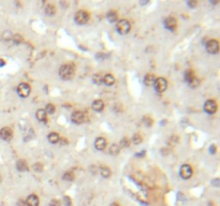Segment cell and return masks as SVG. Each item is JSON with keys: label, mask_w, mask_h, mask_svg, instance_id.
I'll return each mask as SVG.
<instances>
[{"label": "cell", "mask_w": 220, "mask_h": 206, "mask_svg": "<svg viewBox=\"0 0 220 206\" xmlns=\"http://www.w3.org/2000/svg\"><path fill=\"white\" fill-rule=\"evenodd\" d=\"M16 169L18 170L19 172L27 171V170H28V166H27L26 161H24V160H18L17 163H16Z\"/></svg>", "instance_id": "18"}, {"label": "cell", "mask_w": 220, "mask_h": 206, "mask_svg": "<svg viewBox=\"0 0 220 206\" xmlns=\"http://www.w3.org/2000/svg\"><path fill=\"white\" fill-rule=\"evenodd\" d=\"M54 112H55V106H54L53 104H47L46 105V109H45V113L46 114H54Z\"/></svg>", "instance_id": "28"}, {"label": "cell", "mask_w": 220, "mask_h": 206, "mask_svg": "<svg viewBox=\"0 0 220 206\" xmlns=\"http://www.w3.org/2000/svg\"><path fill=\"white\" fill-rule=\"evenodd\" d=\"M17 206H27V205L26 202H24L23 200H19L18 202H17Z\"/></svg>", "instance_id": "38"}, {"label": "cell", "mask_w": 220, "mask_h": 206, "mask_svg": "<svg viewBox=\"0 0 220 206\" xmlns=\"http://www.w3.org/2000/svg\"><path fill=\"white\" fill-rule=\"evenodd\" d=\"M204 111L208 114H214L217 111V104L214 100H207L204 104Z\"/></svg>", "instance_id": "9"}, {"label": "cell", "mask_w": 220, "mask_h": 206, "mask_svg": "<svg viewBox=\"0 0 220 206\" xmlns=\"http://www.w3.org/2000/svg\"><path fill=\"white\" fill-rule=\"evenodd\" d=\"M47 139H49V141L52 144H56V143H58L59 141H60V139H59V135L57 134V133H55V132H53V133H49V136H47Z\"/></svg>", "instance_id": "21"}, {"label": "cell", "mask_w": 220, "mask_h": 206, "mask_svg": "<svg viewBox=\"0 0 220 206\" xmlns=\"http://www.w3.org/2000/svg\"><path fill=\"white\" fill-rule=\"evenodd\" d=\"M101 175H102L104 178H107V177H110L111 176V170L109 169V168H106V166H103V168H101Z\"/></svg>", "instance_id": "24"}, {"label": "cell", "mask_w": 220, "mask_h": 206, "mask_svg": "<svg viewBox=\"0 0 220 206\" xmlns=\"http://www.w3.org/2000/svg\"><path fill=\"white\" fill-rule=\"evenodd\" d=\"M64 201H65V205L66 206H70V205H71V202H70V198H68V196H65V198H64Z\"/></svg>", "instance_id": "35"}, {"label": "cell", "mask_w": 220, "mask_h": 206, "mask_svg": "<svg viewBox=\"0 0 220 206\" xmlns=\"http://www.w3.org/2000/svg\"><path fill=\"white\" fill-rule=\"evenodd\" d=\"M92 81H94V83L99 85V84H101L103 82V77L101 76V74H95L92 76Z\"/></svg>", "instance_id": "26"}, {"label": "cell", "mask_w": 220, "mask_h": 206, "mask_svg": "<svg viewBox=\"0 0 220 206\" xmlns=\"http://www.w3.org/2000/svg\"><path fill=\"white\" fill-rule=\"evenodd\" d=\"M212 185L215 186V187H219V178H216V179L212 180Z\"/></svg>", "instance_id": "36"}, {"label": "cell", "mask_w": 220, "mask_h": 206, "mask_svg": "<svg viewBox=\"0 0 220 206\" xmlns=\"http://www.w3.org/2000/svg\"><path fill=\"white\" fill-rule=\"evenodd\" d=\"M154 87H155L156 91L158 92H163L164 90L167 88V82L165 79L163 77H160V79H156L155 84H154Z\"/></svg>", "instance_id": "5"}, {"label": "cell", "mask_w": 220, "mask_h": 206, "mask_svg": "<svg viewBox=\"0 0 220 206\" xmlns=\"http://www.w3.org/2000/svg\"><path fill=\"white\" fill-rule=\"evenodd\" d=\"M192 169H191V166L189 164H184L182 165V168H180V171H179V175L182 178L184 179H188L190 177L192 176Z\"/></svg>", "instance_id": "7"}, {"label": "cell", "mask_w": 220, "mask_h": 206, "mask_svg": "<svg viewBox=\"0 0 220 206\" xmlns=\"http://www.w3.org/2000/svg\"><path fill=\"white\" fill-rule=\"evenodd\" d=\"M188 84H189L190 87H192V88H197V87L199 86V84H200V81H199L197 77H194V79H192V81H190Z\"/></svg>", "instance_id": "27"}, {"label": "cell", "mask_w": 220, "mask_h": 206, "mask_svg": "<svg viewBox=\"0 0 220 206\" xmlns=\"http://www.w3.org/2000/svg\"><path fill=\"white\" fill-rule=\"evenodd\" d=\"M33 169L36 170L37 172L40 173L42 171V169H43V168H42V165L40 164V163H36V164H34V166H33Z\"/></svg>", "instance_id": "34"}, {"label": "cell", "mask_w": 220, "mask_h": 206, "mask_svg": "<svg viewBox=\"0 0 220 206\" xmlns=\"http://www.w3.org/2000/svg\"><path fill=\"white\" fill-rule=\"evenodd\" d=\"M106 17H107V21L110 23H115L118 21V14L115 11H113V10L107 13Z\"/></svg>", "instance_id": "17"}, {"label": "cell", "mask_w": 220, "mask_h": 206, "mask_svg": "<svg viewBox=\"0 0 220 206\" xmlns=\"http://www.w3.org/2000/svg\"><path fill=\"white\" fill-rule=\"evenodd\" d=\"M45 13L47 15H49V16H52V15L55 14V13H56V8H55V5L52 4V3L46 4L45 5Z\"/></svg>", "instance_id": "20"}, {"label": "cell", "mask_w": 220, "mask_h": 206, "mask_svg": "<svg viewBox=\"0 0 220 206\" xmlns=\"http://www.w3.org/2000/svg\"><path fill=\"white\" fill-rule=\"evenodd\" d=\"M74 73H75V70L71 64H62L59 69V75L61 79L65 81L72 79L74 76Z\"/></svg>", "instance_id": "1"}, {"label": "cell", "mask_w": 220, "mask_h": 206, "mask_svg": "<svg viewBox=\"0 0 220 206\" xmlns=\"http://www.w3.org/2000/svg\"><path fill=\"white\" fill-rule=\"evenodd\" d=\"M31 91L30 86L27 84V83H20L18 86H17V94L19 97L22 98H27L29 96Z\"/></svg>", "instance_id": "4"}, {"label": "cell", "mask_w": 220, "mask_h": 206, "mask_svg": "<svg viewBox=\"0 0 220 206\" xmlns=\"http://www.w3.org/2000/svg\"><path fill=\"white\" fill-rule=\"evenodd\" d=\"M164 26L169 30H175L177 26V22L174 17H167L164 19Z\"/></svg>", "instance_id": "11"}, {"label": "cell", "mask_w": 220, "mask_h": 206, "mask_svg": "<svg viewBox=\"0 0 220 206\" xmlns=\"http://www.w3.org/2000/svg\"><path fill=\"white\" fill-rule=\"evenodd\" d=\"M111 206H119V204H118V203H112Z\"/></svg>", "instance_id": "42"}, {"label": "cell", "mask_w": 220, "mask_h": 206, "mask_svg": "<svg viewBox=\"0 0 220 206\" xmlns=\"http://www.w3.org/2000/svg\"><path fill=\"white\" fill-rule=\"evenodd\" d=\"M120 145H122V147H129L130 146V141L128 138H124V139L122 140V142H120Z\"/></svg>", "instance_id": "30"}, {"label": "cell", "mask_w": 220, "mask_h": 206, "mask_svg": "<svg viewBox=\"0 0 220 206\" xmlns=\"http://www.w3.org/2000/svg\"><path fill=\"white\" fill-rule=\"evenodd\" d=\"M49 206H60V202L58 200H52L49 203Z\"/></svg>", "instance_id": "32"}, {"label": "cell", "mask_w": 220, "mask_h": 206, "mask_svg": "<svg viewBox=\"0 0 220 206\" xmlns=\"http://www.w3.org/2000/svg\"><path fill=\"white\" fill-rule=\"evenodd\" d=\"M4 64H5V62H4V60H3V59H0V67H3Z\"/></svg>", "instance_id": "40"}, {"label": "cell", "mask_w": 220, "mask_h": 206, "mask_svg": "<svg viewBox=\"0 0 220 206\" xmlns=\"http://www.w3.org/2000/svg\"><path fill=\"white\" fill-rule=\"evenodd\" d=\"M103 83L107 86H112L115 83V77L112 74H106L103 76Z\"/></svg>", "instance_id": "16"}, {"label": "cell", "mask_w": 220, "mask_h": 206, "mask_svg": "<svg viewBox=\"0 0 220 206\" xmlns=\"http://www.w3.org/2000/svg\"><path fill=\"white\" fill-rule=\"evenodd\" d=\"M71 120H72L74 124L80 125V124H82V123H84V120H85V115H84V113H82V112H74L72 114V116H71Z\"/></svg>", "instance_id": "10"}, {"label": "cell", "mask_w": 220, "mask_h": 206, "mask_svg": "<svg viewBox=\"0 0 220 206\" xmlns=\"http://www.w3.org/2000/svg\"><path fill=\"white\" fill-rule=\"evenodd\" d=\"M206 51L209 54H217L219 52V43L217 40H209L206 43Z\"/></svg>", "instance_id": "6"}, {"label": "cell", "mask_w": 220, "mask_h": 206, "mask_svg": "<svg viewBox=\"0 0 220 206\" xmlns=\"http://www.w3.org/2000/svg\"><path fill=\"white\" fill-rule=\"evenodd\" d=\"M14 41H15L16 43H19V42L22 41V37H20L19 34H15V37H14Z\"/></svg>", "instance_id": "37"}, {"label": "cell", "mask_w": 220, "mask_h": 206, "mask_svg": "<svg viewBox=\"0 0 220 206\" xmlns=\"http://www.w3.org/2000/svg\"><path fill=\"white\" fill-rule=\"evenodd\" d=\"M215 150H216V148H215V145H212V146H210V148H209V151H210L212 154H214V153H215Z\"/></svg>", "instance_id": "39"}, {"label": "cell", "mask_w": 220, "mask_h": 206, "mask_svg": "<svg viewBox=\"0 0 220 206\" xmlns=\"http://www.w3.org/2000/svg\"><path fill=\"white\" fill-rule=\"evenodd\" d=\"M110 154L112 155V156H116V155L119 154V146L116 145V144H113V145L110 147Z\"/></svg>", "instance_id": "23"}, {"label": "cell", "mask_w": 220, "mask_h": 206, "mask_svg": "<svg viewBox=\"0 0 220 206\" xmlns=\"http://www.w3.org/2000/svg\"><path fill=\"white\" fill-rule=\"evenodd\" d=\"M88 19H89V15L86 11H83V10H81V11H77L74 15V21H75L79 25H84V24H86L88 22Z\"/></svg>", "instance_id": "3"}, {"label": "cell", "mask_w": 220, "mask_h": 206, "mask_svg": "<svg viewBox=\"0 0 220 206\" xmlns=\"http://www.w3.org/2000/svg\"><path fill=\"white\" fill-rule=\"evenodd\" d=\"M0 181H1V177H0Z\"/></svg>", "instance_id": "43"}, {"label": "cell", "mask_w": 220, "mask_h": 206, "mask_svg": "<svg viewBox=\"0 0 220 206\" xmlns=\"http://www.w3.org/2000/svg\"><path fill=\"white\" fill-rule=\"evenodd\" d=\"M0 138L3 141H10L13 138V131L11 130V128L4 127L0 130Z\"/></svg>", "instance_id": "8"}, {"label": "cell", "mask_w": 220, "mask_h": 206, "mask_svg": "<svg viewBox=\"0 0 220 206\" xmlns=\"http://www.w3.org/2000/svg\"><path fill=\"white\" fill-rule=\"evenodd\" d=\"M194 77H195V74H194V72L192 71V70L188 69V70L185 71V81H186L187 83H189L190 81H192Z\"/></svg>", "instance_id": "19"}, {"label": "cell", "mask_w": 220, "mask_h": 206, "mask_svg": "<svg viewBox=\"0 0 220 206\" xmlns=\"http://www.w3.org/2000/svg\"><path fill=\"white\" fill-rule=\"evenodd\" d=\"M132 141L134 144H140V143H142V138H141V135L140 134H134L133 135V138H132Z\"/></svg>", "instance_id": "29"}, {"label": "cell", "mask_w": 220, "mask_h": 206, "mask_svg": "<svg viewBox=\"0 0 220 206\" xmlns=\"http://www.w3.org/2000/svg\"><path fill=\"white\" fill-rule=\"evenodd\" d=\"M62 178L65 180H67V181H72V180L74 179V175H73V173L71 172H66L65 174H64Z\"/></svg>", "instance_id": "25"}, {"label": "cell", "mask_w": 220, "mask_h": 206, "mask_svg": "<svg viewBox=\"0 0 220 206\" xmlns=\"http://www.w3.org/2000/svg\"><path fill=\"white\" fill-rule=\"evenodd\" d=\"M116 28L120 34H127L131 29V24L127 19H120V21H118Z\"/></svg>", "instance_id": "2"}, {"label": "cell", "mask_w": 220, "mask_h": 206, "mask_svg": "<svg viewBox=\"0 0 220 206\" xmlns=\"http://www.w3.org/2000/svg\"><path fill=\"white\" fill-rule=\"evenodd\" d=\"M143 123H144L146 126L149 127V126H152V118H149V117H144V118H143Z\"/></svg>", "instance_id": "31"}, {"label": "cell", "mask_w": 220, "mask_h": 206, "mask_svg": "<svg viewBox=\"0 0 220 206\" xmlns=\"http://www.w3.org/2000/svg\"><path fill=\"white\" fill-rule=\"evenodd\" d=\"M106 146V141L104 138H97L95 141V147L96 149L103 150Z\"/></svg>", "instance_id": "13"}, {"label": "cell", "mask_w": 220, "mask_h": 206, "mask_svg": "<svg viewBox=\"0 0 220 206\" xmlns=\"http://www.w3.org/2000/svg\"><path fill=\"white\" fill-rule=\"evenodd\" d=\"M143 155H145V151H142L140 154H137V157H143Z\"/></svg>", "instance_id": "41"}, {"label": "cell", "mask_w": 220, "mask_h": 206, "mask_svg": "<svg viewBox=\"0 0 220 206\" xmlns=\"http://www.w3.org/2000/svg\"><path fill=\"white\" fill-rule=\"evenodd\" d=\"M91 106H92V109L95 110L96 112H101L103 107H104V103L101 100H95V101L92 102Z\"/></svg>", "instance_id": "14"}, {"label": "cell", "mask_w": 220, "mask_h": 206, "mask_svg": "<svg viewBox=\"0 0 220 206\" xmlns=\"http://www.w3.org/2000/svg\"><path fill=\"white\" fill-rule=\"evenodd\" d=\"M46 116H47V114L45 113L44 110H39L38 112H37V119L39 121H46Z\"/></svg>", "instance_id": "22"}, {"label": "cell", "mask_w": 220, "mask_h": 206, "mask_svg": "<svg viewBox=\"0 0 220 206\" xmlns=\"http://www.w3.org/2000/svg\"><path fill=\"white\" fill-rule=\"evenodd\" d=\"M27 206H39V198L36 194H30L26 200Z\"/></svg>", "instance_id": "12"}, {"label": "cell", "mask_w": 220, "mask_h": 206, "mask_svg": "<svg viewBox=\"0 0 220 206\" xmlns=\"http://www.w3.org/2000/svg\"><path fill=\"white\" fill-rule=\"evenodd\" d=\"M155 81H156V77L155 75L152 74H146L144 77V83L146 86H152L154 84H155Z\"/></svg>", "instance_id": "15"}, {"label": "cell", "mask_w": 220, "mask_h": 206, "mask_svg": "<svg viewBox=\"0 0 220 206\" xmlns=\"http://www.w3.org/2000/svg\"><path fill=\"white\" fill-rule=\"evenodd\" d=\"M187 4H188L190 8H195V7H197V1H194V0H190V1H188V2H187Z\"/></svg>", "instance_id": "33"}]
</instances>
